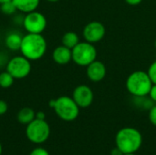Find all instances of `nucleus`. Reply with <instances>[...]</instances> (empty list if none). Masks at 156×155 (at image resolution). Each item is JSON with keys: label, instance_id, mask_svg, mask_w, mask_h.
I'll return each instance as SVG.
<instances>
[{"label": "nucleus", "instance_id": "23", "mask_svg": "<svg viewBox=\"0 0 156 155\" xmlns=\"http://www.w3.org/2000/svg\"><path fill=\"white\" fill-rule=\"evenodd\" d=\"M149 97H150L152 101L156 102V84H153L151 90L149 92Z\"/></svg>", "mask_w": 156, "mask_h": 155}, {"label": "nucleus", "instance_id": "19", "mask_svg": "<svg viewBox=\"0 0 156 155\" xmlns=\"http://www.w3.org/2000/svg\"><path fill=\"white\" fill-rule=\"evenodd\" d=\"M147 73H148L153 84H156V60L150 65Z\"/></svg>", "mask_w": 156, "mask_h": 155}, {"label": "nucleus", "instance_id": "15", "mask_svg": "<svg viewBox=\"0 0 156 155\" xmlns=\"http://www.w3.org/2000/svg\"><path fill=\"white\" fill-rule=\"evenodd\" d=\"M16 118H17V121L19 123L27 125L28 123H30L32 121H34L36 119V112L34 111L33 109L25 107V108H22L17 112Z\"/></svg>", "mask_w": 156, "mask_h": 155}, {"label": "nucleus", "instance_id": "9", "mask_svg": "<svg viewBox=\"0 0 156 155\" xmlns=\"http://www.w3.org/2000/svg\"><path fill=\"white\" fill-rule=\"evenodd\" d=\"M82 34L85 41L93 44L101 41L104 37L106 29L102 23L99 21H91L84 26Z\"/></svg>", "mask_w": 156, "mask_h": 155}, {"label": "nucleus", "instance_id": "3", "mask_svg": "<svg viewBox=\"0 0 156 155\" xmlns=\"http://www.w3.org/2000/svg\"><path fill=\"white\" fill-rule=\"evenodd\" d=\"M48 105L54 110L57 116L65 122L75 121L80 114V107L72 97L60 96L56 100H51Z\"/></svg>", "mask_w": 156, "mask_h": 155}, {"label": "nucleus", "instance_id": "2", "mask_svg": "<svg viewBox=\"0 0 156 155\" xmlns=\"http://www.w3.org/2000/svg\"><path fill=\"white\" fill-rule=\"evenodd\" d=\"M116 147L123 153H132L139 151L143 144L142 133L135 128L125 127L121 129L115 136Z\"/></svg>", "mask_w": 156, "mask_h": 155}, {"label": "nucleus", "instance_id": "18", "mask_svg": "<svg viewBox=\"0 0 156 155\" xmlns=\"http://www.w3.org/2000/svg\"><path fill=\"white\" fill-rule=\"evenodd\" d=\"M0 10L3 14H5L6 16H11L16 11H17L12 1H9V2H6V3L0 5Z\"/></svg>", "mask_w": 156, "mask_h": 155}, {"label": "nucleus", "instance_id": "24", "mask_svg": "<svg viewBox=\"0 0 156 155\" xmlns=\"http://www.w3.org/2000/svg\"><path fill=\"white\" fill-rule=\"evenodd\" d=\"M128 5H137L139 4H141L143 2V0H124Z\"/></svg>", "mask_w": 156, "mask_h": 155}, {"label": "nucleus", "instance_id": "4", "mask_svg": "<svg viewBox=\"0 0 156 155\" xmlns=\"http://www.w3.org/2000/svg\"><path fill=\"white\" fill-rule=\"evenodd\" d=\"M153 82L147 72L137 70L129 75L126 79V89L134 97H146L149 95Z\"/></svg>", "mask_w": 156, "mask_h": 155}, {"label": "nucleus", "instance_id": "16", "mask_svg": "<svg viewBox=\"0 0 156 155\" xmlns=\"http://www.w3.org/2000/svg\"><path fill=\"white\" fill-rule=\"evenodd\" d=\"M61 42H62L63 46L72 49L80 42V37H79L78 34H76L75 32L69 31L63 35V37L61 38Z\"/></svg>", "mask_w": 156, "mask_h": 155}, {"label": "nucleus", "instance_id": "30", "mask_svg": "<svg viewBox=\"0 0 156 155\" xmlns=\"http://www.w3.org/2000/svg\"><path fill=\"white\" fill-rule=\"evenodd\" d=\"M2 154V145H1V143H0V155Z\"/></svg>", "mask_w": 156, "mask_h": 155}, {"label": "nucleus", "instance_id": "10", "mask_svg": "<svg viewBox=\"0 0 156 155\" xmlns=\"http://www.w3.org/2000/svg\"><path fill=\"white\" fill-rule=\"evenodd\" d=\"M72 99L77 103L80 108L90 107L94 99V94L92 90L87 85L77 86L72 92Z\"/></svg>", "mask_w": 156, "mask_h": 155}, {"label": "nucleus", "instance_id": "13", "mask_svg": "<svg viewBox=\"0 0 156 155\" xmlns=\"http://www.w3.org/2000/svg\"><path fill=\"white\" fill-rule=\"evenodd\" d=\"M17 11L22 13H29L37 10L40 0H12Z\"/></svg>", "mask_w": 156, "mask_h": 155}, {"label": "nucleus", "instance_id": "22", "mask_svg": "<svg viewBox=\"0 0 156 155\" xmlns=\"http://www.w3.org/2000/svg\"><path fill=\"white\" fill-rule=\"evenodd\" d=\"M8 110V105L4 100H0V115H4Z\"/></svg>", "mask_w": 156, "mask_h": 155}, {"label": "nucleus", "instance_id": "6", "mask_svg": "<svg viewBox=\"0 0 156 155\" xmlns=\"http://www.w3.org/2000/svg\"><path fill=\"white\" fill-rule=\"evenodd\" d=\"M50 135V127L46 120L35 119L27 125L26 136L33 143L40 144L45 143Z\"/></svg>", "mask_w": 156, "mask_h": 155}, {"label": "nucleus", "instance_id": "25", "mask_svg": "<svg viewBox=\"0 0 156 155\" xmlns=\"http://www.w3.org/2000/svg\"><path fill=\"white\" fill-rule=\"evenodd\" d=\"M124 153L119 149V148H117V147H115V148H113L112 151H111V155H123Z\"/></svg>", "mask_w": 156, "mask_h": 155}, {"label": "nucleus", "instance_id": "5", "mask_svg": "<svg viewBox=\"0 0 156 155\" xmlns=\"http://www.w3.org/2000/svg\"><path fill=\"white\" fill-rule=\"evenodd\" d=\"M71 50L72 61L80 67H87L97 59V49L88 41L79 42Z\"/></svg>", "mask_w": 156, "mask_h": 155}, {"label": "nucleus", "instance_id": "27", "mask_svg": "<svg viewBox=\"0 0 156 155\" xmlns=\"http://www.w3.org/2000/svg\"><path fill=\"white\" fill-rule=\"evenodd\" d=\"M9 1H12V0H0V5H2L4 3H6V2H9Z\"/></svg>", "mask_w": 156, "mask_h": 155}, {"label": "nucleus", "instance_id": "29", "mask_svg": "<svg viewBox=\"0 0 156 155\" xmlns=\"http://www.w3.org/2000/svg\"><path fill=\"white\" fill-rule=\"evenodd\" d=\"M123 155H136V154H135V153H124Z\"/></svg>", "mask_w": 156, "mask_h": 155}, {"label": "nucleus", "instance_id": "28", "mask_svg": "<svg viewBox=\"0 0 156 155\" xmlns=\"http://www.w3.org/2000/svg\"><path fill=\"white\" fill-rule=\"evenodd\" d=\"M48 2H50V3H56V2H58V1H59V0H47Z\"/></svg>", "mask_w": 156, "mask_h": 155}, {"label": "nucleus", "instance_id": "11", "mask_svg": "<svg viewBox=\"0 0 156 155\" xmlns=\"http://www.w3.org/2000/svg\"><path fill=\"white\" fill-rule=\"evenodd\" d=\"M106 67L100 60H94L90 65L87 66L86 74L90 80L93 82L101 81L106 76Z\"/></svg>", "mask_w": 156, "mask_h": 155}, {"label": "nucleus", "instance_id": "1", "mask_svg": "<svg viewBox=\"0 0 156 155\" xmlns=\"http://www.w3.org/2000/svg\"><path fill=\"white\" fill-rule=\"evenodd\" d=\"M48 44L42 34L27 33L23 36L20 47L21 54L30 61L38 60L47 52Z\"/></svg>", "mask_w": 156, "mask_h": 155}, {"label": "nucleus", "instance_id": "8", "mask_svg": "<svg viewBox=\"0 0 156 155\" xmlns=\"http://www.w3.org/2000/svg\"><path fill=\"white\" fill-rule=\"evenodd\" d=\"M22 24L27 33L42 34L47 27L48 22L46 16L42 13L35 10L26 14Z\"/></svg>", "mask_w": 156, "mask_h": 155}, {"label": "nucleus", "instance_id": "26", "mask_svg": "<svg viewBox=\"0 0 156 155\" xmlns=\"http://www.w3.org/2000/svg\"><path fill=\"white\" fill-rule=\"evenodd\" d=\"M46 118V115L43 111H37L36 112V119H38V120H45Z\"/></svg>", "mask_w": 156, "mask_h": 155}, {"label": "nucleus", "instance_id": "14", "mask_svg": "<svg viewBox=\"0 0 156 155\" xmlns=\"http://www.w3.org/2000/svg\"><path fill=\"white\" fill-rule=\"evenodd\" d=\"M22 38L23 36H21L18 32H11L6 35L5 38V45L9 50H20Z\"/></svg>", "mask_w": 156, "mask_h": 155}, {"label": "nucleus", "instance_id": "20", "mask_svg": "<svg viewBox=\"0 0 156 155\" xmlns=\"http://www.w3.org/2000/svg\"><path fill=\"white\" fill-rule=\"evenodd\" d=\"M149 120L153 125L156 126V104L153 105L149 110Z\"/></svg>", "mask_w": 156, "mask_h": 155}, {"label": "nucleus", "instance_id": "12", "mask_svg": "<svg viewBox=\"0 0 156 155\" xmlns=\"http://www.w3.org/2000/svg\"><path fill=\"white\" fill-rule=\"evenodd\" d=\"M52 58L58 65H66L72 60V50L63 45L58 46L53 50Z\"/></svg>", "mask_w": 156, "mask_h": 155}, {"label": "nucleus", "instance_id": "7", "mask_svg": "<svg viewBox=\"0 0 156 155\" xmlns=\"http://www.w3.org/2000/svg\"><path fill=\"white\" fill-rule=\"evenodd\" d=\"M5 70L8 71L15 79H25L31 72V61L23 55L15 56L8 60Z\"/></svg>", "mask_w": 156, "mask_h": 155}, {"label": "nucleus", "instance_id": "17", "mask_svg": "<svg viewBox=\"0 0 156 155\" xmlns=\"http://www.w3.org/2000/svg\"><path fill=\"white\" fill-rule=\"evenodd\" d=\"M15 81V78L8 72L3 71L0 73V87L2 89H8L10 88Z\"/></svg>", "mask_w": 156, "mask_h": 155}, {"label": "nucleus", "instance_id": "31", "mask_svg": "<svg viewBox=\"0 0 156 155\" xmlns=\"http://www.w3.org/2000/svg\"><path fill=\"white\" fill-rule=\"evenodd\" d=\"M154 46H155V48H156V40H155V43H154Z\"/></svg>", "mask_w": 156, "mask_h": 155}, {"label": "nucleus", "instance_id": "21", "mask_svg": "<svg viewBox=\"0 0 156 155\" xmlns=\"http://www.w3.org/2000/svg\"><path fill=\"white\" fill-rule=\"evenodd\" d=\"M29 155H50L49 153L45 149V148H42V147H37L35 149H33Z\"/></svg>", "mask_w": 156, "mask_h": 155}]
</instances>
